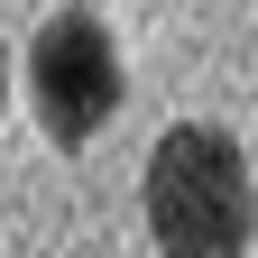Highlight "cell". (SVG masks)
I'll return each mask as SVG.
<instances>
[{
    "instance_id": "2",
    "label": "cell",
    "mask_w": 258,
    "mask_h": 258,
    "mask_svg": "<svg viewBox=\"0 0 258 258\" xmlns=\"http://www.w3.org/2000/svg\"><path fill=\"white\" fill-rule=\"evenodd\" d=\"M120 92H129L120 46H111V28L92 10H55L37 37H28V102H37V129L55 148H92L111 129Z\"/></svg>"
},
{
    "instance_id": "3",
    "label": "cell",
    "mask_w": 258,
    "mask_h": 258,
    "mask_svg": "<svg viewBox=\"0 0 258 258\" xmlns=\"http://www.w3.org/2000/svg\"><path fill=\"white\" fill-rule=\"evenodd\" d=\"M0 102H10V46H0Z\"/></svg>"
},
{
    "instance_id": "1",
    "label": "cell",
    "mask_w": 258,
    "mask_h": 258,
    "mask_svg": "<svg viewBox=\"0 0 258 258\" xmlns=\"http://www.w3.org/2000/svg\"><path fill=\"white\" fill-rule=\"evenodd\" d=\"M148 240L157 258H249L258 240V184L231 129L212 120H175L166 139L148 148Z\"/></svg>"
}]
</instances>
